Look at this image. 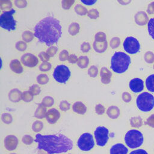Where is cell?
Listing matches in <instances>:
<instances>
[{"mask_svg":"<svg viewBox=\"0 0 154 154\" xmlns=\"http://www.w3.org/2000/svg\"><path fill=\"white\" fill-rule=\"evenodd\" d=\"M143 124V119L140 116H135L130 119V125L132 127L138 128Z\"/></svg>","mask_w":154,"mask_h":154,"instance_id":"cb8c5ba5","label":"cell"},{"mask_svg":"<svg viewBox=\"0 0 154 154\" xmlns=\"http://www.w3.org/2000/svg\"><path fill=\"white\" fill-rule=\"evenodd\" d=\"M57 51H58L57 47L55 46H49V48L47 49L46 53L49 55L50 57H52L56 54Z\"/></svg>","mask_w":154,"mask_h":154,"instance_id":"f5cc1de1","label":"cell"},{"mask_svg":"<svg viewBox=\"0 0 154 154\" xmlns=\"http://www.w3.org/2000/svg\"><path fill=\"white\" fill-rule=\"evenodd\" d=\"M144 60L147 63H153L154 62V54L151 51H147L144 56Z\"/></svg>","mask_w":154,"mask_h":154,"instance_id":"f35d334b","label":"cell"},{"mask_svg":"<svg viewBox=\"0 0 154 154\" xmlns=\"http://www.w3.org/2000/svg\"><path fill=\"white\" fill-rule=\"evenodd\" d=\"M80 49L81 51L84 52V53H86L88 52V51H90V50L91 49V46L90 44L87 42H83L80 47Z\"/></svg>","mask_w":154,"mask_h":154,"instance_id":"816d5d0a","label":"cell"},{"mask_svg":"<svg viewBox=\"0 0 154 154\" xmlns=\"http://www.w3.org/2000/svg\"><path fill=\"white\" fill-rule=\"evenodd\" d=\"M42 103L46 107H51L54 104V99L50 96H46L42 99Z\"/></svg>","mask_w":154,"mask_h":154,"instance_id":"1f68e13d","label":"cell"},{"mask_svg":"<svg viewBox=\"0 0 154 154\" xmlns=\"http://www.w3.org/2000/svg\"><path fill=\"white\" fill-rule=\"evenodd\" d=\"M12 2L9 0H1L0 1V8L2 10H10L12 7Z\"/></svg>","mask_w":154,"mask_h":154,"instance_id":"d6a6232c","label":"cell"},{"mask_svg":"<svg viewBox=\"0 0 154 154\" xmlns=\"http://www.w3.org/2000/svg\"><path fill=\"white\" fill-rule=\"evenodd\" d=\"M87 16L92 19H96L99 16V12L96 8H90L88 10Z\"/></svg>","mask_w":154,"mask_h":154,"instance_id":"74e56055","label":"cell"},{"mask_svg":"<svg viewBox=\"0 0 154 154\" xmlns=\"http://www.w3.org/2000/svg\"><path fill=\"white\" fill-rule=\"evenodd\" d=\"M120 44V39L118 37H112L109 42V45L112 49H116L118 48Z\"/></svg>","mask_w":154,"mask_h":154,"instance_id":"b9f144b4","label":"cell"},{"mask_svg":"<svg viewBox=\"0 0 154 154\" xmlns=\"http://www.w3.org/2000/svg\"><path fill=\"white\" fill-rule=\"evenodd\" d=\"M34 36V33H32L30 31H25L22 34V37L23 40L26 43L31 42L33 40Z\"/></svg>","mask_w":154,"mask_h":154,"instance_id":"f1b7e54d","label":"cell"},{"mask_svg":"<svg viewBox=\"0 0 154 154\" xmlns=\"http://www.w3.org/2000/svg\"><path fill=\"white\" fill-rule=\"evenodd\" d=\"M147 12L150 14L154 13V1L152 2L150 4H149L147 9Z\"/></svg>","mask_w":154,"mask_h":154,"instance_id":"91938a15","label":"cell"},{"mask_svg":"<svg viewBox=\"0 0 154 154\" xmlns=\"http://www.w3.org/2000/svg\"><path fill=\"white\" fill-rule=\"evenodd\" d=\"M16 10L13 8L10 10L4 11L0 16V26L3 29L8 31L16 29V20L13 17Z\"/></svg>","mask_w":154,"mask_h":154,"instance_id":"8992f818","label":"cell"},{"mask_svg":"<svg viewBox=\"0 0 154 154\" xmlns=\"http://www.w3.org/2000/svg\"><path fill=\"white\" fill-rule=\"evenodd\" d=\"M60 109L63 111H66L70 108V103L67 100H62L59 104Z\"/></svg>","mask_w":154,"mask_h":154,"instance_id":"bcb514c9","label":"cell"},{"mask_svg":"<svg viewBox=\"0 0 154 154\" xmlns=\"http://www.w3.org/2000/svg\"><path fill=\"white\" fill-rule=\"evenodd\" d=\"M8 99L14 103L19 102L22 97V93L17 88L11 90L8 93Z\"/></svg>","mask_w":154,"mask_h":154,"instance_id":"ac0fdd59","label":"cell"},{"mask_svg":"<svg viewBox=\"0 0 154 154\" xmlns=\"http://www.w3.org/2000/svg\"><path fill=\"white\" fill-rule=\"evenodd\" d=\"M1 120L2 122L7 125L10 124L13 122V117L9 113H3L1 115Z\"/></svg>","mask_w":154,"mask_h":154,"instance_id":"8d00e7d4","label":"cell"},{"mask_svg":"<svg viewBox=\"0 0 154 154\" xmlns=\"http://www.w3.org/2000/svg\"><path fill=\"white\" fill-rule=\"evenodd\" d=\"M79 29H80L79 24L77 22H72L69 26L68 32L70 35L74 36L79 32Z\"/></svg>","mask_w":154,"mask_h":154,"instance_id":"d4e9b609","label":"cell"},{"mask_svg":"<svg viewBox=\"0 0 154 154\" xmlns=\"http://www.w3.org/2000/svg\"><path fill=\"white\" fill-rule=\"evenodd\" d=\"M147 28L149 35L154 40V17L149 19L147 23Z\"/></svg>","mask_w":154,"mask_h":154,"instance_id":"836d02e7","label":"cell"},{"mask_svg":"<svg viewBox=\"0 0 154 154\" xmlns=\"http://www.w3.org/2000/svg\"><path fill=\"white\" fill-rule=\"evenodd\" d=\"M46 107L44 106L42 103L38 104L37 108H36L34 116L38 119H42L46 117V114L47 112Z\"/></svg>","mask_w":154,"mask_h":154,"instance_id":"7402d4cb","label":"cell"},{"mask_svg":"<svg viewBox=\"0 0 154 154\" xmlns=\"http://www.w3.org/2000/svg\"><path fill=\"white\" fill-rule=\"evenodd\" d=\"M67 154H72V153H67Z\"/></svg>","mask_w":154,"mask_h":154,"instance_id":"03108f58","label":"cell"},{"mask_svg":"<svg viewBox=\"0 0 154 154\" xmlns=\"http://www.w3.org/2000/svg\"><path fill=\"white\" fill-rule=\"evenodd\" d=\"M43 128V123L40 120H35L32 125V130L35 132H40Z\"/></svg>","mask_w":154,"mask_h":154,"instance_id":"f546056e","label":"cell"},{"mask_svg":"<svg viewBox=\"0 0 154 154\" xmlns=\"http://www.w3.org/2000/svg\"><path fill=\"white\" fill-rule=\"evenodd\" d=\"M34 140L32 136L28 134L24 135L22 138V142L26 145H31L33 143Z\"/></svg>","mask_w":154,"mask_h":154,"instance_id":"60d3db41","label":"cell"},{"mask_svg":"<svg viewBox=\"0 0 154 154\" xmlns=\"http://www.w3.org/2000/svg\"><path fill=\"white\" fill-rule=\"evenodd\" d=\"M94 136L98 146L103 147L106 145L109 139V130L104 126H98L94 131Z\"/></svg>","mask_w":154,"mask_h":154,"instance_id":"9c48e42d","label":"cell"},{"mask_svg":"<svg viewBox=\"0 0 154 154\" xmlns=\"http://www.w3.org/2000/svg\"><path fill=\"white\" fill-rule=\"evenodd\" d=\"M67 60H68L69 63H72V64H75V63H77L78 60V58L76 55L71 54V55H69Z\"/></svg>","mask_w":154,"mask_h":154,"instance_id":"6f0895ef","label":"cell"},{"mask_svg":"<svg viewBox=\"0 0 154 154\" xmlns=\"http://www.w3.org/2000/svg\"><path fill=\"white\" fill-rule=\"evenodd\" d=\"M89 64V58L87 56H80L78 58L77 65L81 69H85Z\"/></svg>","mask_w":154,"mask_h":154,"instance_id":"484cf974","label":"cell"},{"mask_svg":"<svg viewBox=\"0 0 154 154\" xmlns=\"http://www.w3.org/2000/svg\"><path fill=\"white\" fill-rule=\"evenodd\" d=\"M123 46L124 50L130 54L137 53L140 49V44L138 40L136 38L131 36L125 38Z\"/></svg>","mask_w":154,"mask_h":154,"instance_id":"30bf717a","label":"cell"},{"mask_svg":"<svg viewBox=\"0 0 154 154\" xmlns=\"http://www.w3.org/2000/svg\"><path fill=\"white\" fill-rule=\"evenodd\" d=\"M122 97L123 100L126 103H128L132 100V96H131V94L128 92H123L122 93Z\"/></svg>","mask_w":154,"mask_h":154,"instance_id":"9f6ffc18","label":"cell"},{"mask_svg":"<svg viewBox=\"0 0 154 154\" xmlns=\"http://www.w3.org/2000/svg\"><path fill=\"white\" fill-rule=\"evenodd\" d=\"M105 112V106L100 104L98 103L95 106V112L98 115H102Z\"/></svg>","mask_w":154,"mask_h":154,"instance_id":"681fc988","label":"cell"},{"mask_svg":"<svg viewBox=\"0 0 154 154\" xmlns=\"http://www.w3.org/2000/svg\"><path fill=\"white\" fill-rule=\"evenodd\" d=\"M52 65L49 62H43L39 66V70L41 72H48L51 69Z\"/></svg>","mask_w":154,"mask_h":154,"instance_id":"f6af8a7d","label":"cell"},{"mask_svg":"<svg viewBox=\"0 0 154 154\" xmlns=\"http://www.w3.org/2000/svg\"><path fill=\"white\" fill-rule=\"evenodd\" d=\"M29 91L32 94L33 96H37L40 93L41 88L37 84H33L29 87Z\"/></svg>","mask_w":154,"mask_h":154,"instance_id":"ab89813d","label":"cell"},{"mask_svg":"<svg viewBox=\"0 0 154 154\" xmlns=\"http://www.w3.org/2000/svg\"><path fill=\"white\" fill-rule=\"evenodd\" d=\"M81 2L83 4H84L85 5H92L94 4H95L96 2V1H93V0H86V1H84V0H81Z\"/></svg>","mask_w":154,"mask_h":154,"instance_id":"94428289","label":"cell"},{"mask_svg":"<svg viewBox=\"0 0 154 154\" xmlns=\"http://www.w3.org/2000/svg\"><path fill=\"white\" fill-rule=\"evenodd\" d=\"M10 69L14 73L17 74H20L23 72V68L21 64V63L19 61V60L17 59H14L11 60L10 63Z\"/></svg>","mask_w":154,"mask_h":154,"instance_id":"d6986e66","label":"cell"},{"mask_svg":"<svg viewBox=\"0 0 154 154\" xmlns=\"http://www.w3.org/2000/svg\"><path fill=\"white\" fill-rule=\"evenodd\" d=\"M34 35L38 42L48 46L58 42L62 34L60 21L53 16H47L40 20L34 26Z\"/></svg>","mask_w":154,"mask_h":154,"instance_id":"6da1fadb","label":"cell"},{"mask_svg":"<svg viewBox=\"0 0 154 154\" xmlns=\"http://www.w3.org/2000/svg\"><path fill=\"white\" fill-rule=\"evenodd\" d=\"M128 149L122 143H117L112 146L109 154H128Z\"/></svg>","mask_w":154,"mask_h":154,"instance_id":"9a60e30c","label":"cell"},{"mask_svg":"<svg viewBox=\"0 0 154 154\" xmlns=\"http://www.w3.org/2000/svg\"><path fill=\"white\" fill-rule=\"evenodd\" d=\"M120 109L119 107L115 105L110 106L106 110L107 116L111 119H116L120 116Z\"/></svg>","mask_w":154,"mask_h":154,"instance_id":"44dd1931","label":"cell"},{"mask_svg":"<svg viewBox=\"0 0 154 154\" xmlns=\"http://www.w3.org/2000/svg\"><path fill=\"white\" fill-rule=\"evenodd\" d=\"M72 109L75 113L83 115L87 111V106L82 102L78 101L73 103L72 106Z\"/></svg>","mask_w":154,"mask_h":154,"instance_id":"ffe728a7","label":"cell"},{"mask_svg":"<svg viewBox=\"0 0 154 154\" xmlns=\"http://www.w3.org/2000/svg\"><path fill=\"white\" fill-rule=\"evenodd\" d=\"M22 63L26 67H34L36 66L38 63V58L31 53H25L21 57Z\"/></svg>","mask_w":154,"mask_h":154,"instance_id":"8fae6325","label":"cell"},{"mask_svg":"<svg viewBox=\"0 0 154 154\" xmlns=\"http://www.w3.org/2000/svg\"><path fill=\"white\" fill-rule=\"evenodd\" d=\"M60 112L56 108H51L47 111L46 119L50 124L55 123L60 118Z\"/></svg>","mask_w":154,"mask_h":154,"instance_id":"5bb4252c","label":"cell"},{"mask_svg":"<svg viewBox=\"0 0 154 154\" xmlns=\"http://www.w3.org/2000/svg\"><path fill=\"white\" fill-rule=\"evenodd\" d=\"M94 41L97 42H104L106 41V36L105 32L99 31L94 35Z\"/></svg>","mask_w":154,"mask_h":154,"instance_id":"e575fe53","label":"cell"},{"mask_svg":"<svg viewBox=\"0 0 154 154\" xmlns=\"http://www.w3.org/2000/svg\"><path fill=\"white\" fill-rule=\"evenodd\" d=\"M146 86L149 91L154 92V74L149 75L146 80Z\"/></svg>","mask_w":154,"mask_h":154,"instance_id":"4316f807","label":"cell"},{"mask_svg":"<svg viewBox=\"0 0 154 154\" xmlns=\"http://www.w3.org/2000/svg\"><path fill=\"white\" fill-rule=\"evenodd\" d=\"M144 141L143 134L138 130L131 129L125 135V142L128 147L135 149L140 147Z\"/></svg>","mask_w":154,"mask_h":154,"instance_id":"277c9868","label":"cell"},{"mask_svg":"<svg viewBox=\"0 0 154 154\" xmlns=\"http://www.w3.org/2000/svg\"><path fill=\"white\" fill-rule=\"evenodd\" d=\"M93 48L97 53H103L108 48V43L107 41H105L104 42H94L93 43Z\"/></svg>","mask_w":154,"mask_h":154,"instance_id":"603a6c76","label":"cell"},{"mask_svg":"<svg viewBox=\"0 0 154 154\" xmlns=\"http://www.w3.org/2000/svg\"><path fill=\"white\" fill-rule=\"evenodd\" d=\"M74 0H63L61 1L62 8L64 10H69L74 4Z\"/></svg>","mask_w":154,"mask_h":154,"instance_id":"7dc6e473","label":"cell"},{"mask_svg":"<svg viewBox=\"0 0 154 154\" xmlns=\"http://www.w3.org/2000/svg\"><path fill=\"white\" fill-rule=\"evenodd\" d=\"M19 144L17 137L14 135H8L4 140V146L8 151L14 150Z\"/></svg>","mask_w":154,"mask_h":154,"instance_id":"7c38bea8","label":"cell"},{"mask_svg":"<svg viewBox=\"0 0 154 154\" xmlns=\"http://www.w3.org/2000/svg\"><path fill=\"white\" fill-rule=\"evenodd\" d=\"M129 87L132 92L135 93H139L144 89V82L141 79L135 78L129 81Z\"/></svg>","mask_w":154,"mask_h":154,"instance_id":"4fadbf2b","label":"cell"},{"mask_svg":"<svg viewBox=\"0 0 154 154\" xmlns=\"http://www.w3.org/2000/svg\"><path fill=\"white\" fill-rule=\"evenodd\" d=\"M37 82L41 85L46 84L49 82V77L46 74L42 73L37 76Z\"/></svg>","mask_w":154,"mask_h":154,"instance_id":"4dcf8cb0","label":"cell"},{"mask_svg":"<svg viewBox=\"0 0 154 154\" xmlns=\"http://www.w3.org/2000/svg\"><path fill=\"white\" fill-rule=\"evenodd\" d=\"M38 57L42 62H48L50 60L49 55L46 52H41L38 54Z\"/></svg>","mask_w":154,"mask_h":154,"instance_id":"db71d44e","label":"cell"},{"mask_svg":"<svg viewBox=\"0 0 154 154\" xmlns=\"http://www.w3.org/2000/svg\"><path fill=\"white\" fill-rule=\"evenodd\" d=\"M88 74L91 78H95L97 76L98 74V69L97 67L94 66H91L89 69H88Z\"/></svg>","mask_w":154,"mask_h":154,"instance_id":"7bdbcfd3","label":"cell"},{"mask_svg":"<svg viewBox=\"0 0 154 154\" xmlns=\"http://www.w3.org/2000/svg\"><path fill=\"white\" fill-rule=\"evenodd\" d=\"M34 141L37 143V149L43 150L49 154L66 153L72 149V140L63 134L42 135L37 134Z\"/></svg>","mask_w":154,"mask_h":154,"instance_id":"7a4b0ae2","label":"cell"},{"mask_svg":"<svg viewBox=\"0 0 154 154\" xmlns=\"http://www.w3.org/2000/svg\"><path fill=\"white\" fill-rule=\"evenodd\" d=\"M131 63V58L123 52H116L111 60V69L117 73L125 72Z\"/></svg>","mask_w":154,"mask_h":154,"instance_id":"3957f363","label":"cell"},{"mask_svg":"<svg viewBox=\"0 0 154 154\" xmlns=\"http://www.w3.org/2000/svg\"><path fill=\"white\" fill-rule=\"evenodd\" d=\"M136 103L140 111L149 112L154 107V96L148 92H143L137 96Z\"/></svg>","mask_w":154,"mask_h":154,"instance_id":"5b68a950","label":"cell"},{"mask_svg":"<svg viewBox=\"0 0 154 154\" xmlns=\"http://www.w3.org/2000/svg\"><path fill=\"white\" fill-rule=\"evenodd\" d=\"M74 10L77 14H78L79 16H82L86 15L88 12L87 8L85 7H84V5L79 4H76L75 6Z\"/></svg>","mask_w":154,"mask_h":154,"instance_id":"83f0119b","label":"cell"},{"mask_svg":"<svg viewBox=\"0 0 154 154\" xmlns=\"http://www.w3.org/2000/svg\"><path fill=\"white\" fill-rule=\"evenodd\" d=\"M38 154H49L43 150H39V152H38Z\"/></svg>","mask_w":154,"mask_h":154,"instance_id":"6125c7cd","label":"cell"},{"mask_svg":"<svg viewBox=\"0 0 154 154\" xmlns=\"http://www.w3.org/2000/svg\"><path fill=\"white\" fill-rule=\"evenodd\" d=\"M33 96L32 94L29 90H26L22 93V99L25 102H30L33 100Z\"/></svg>","mask_w":154,"mask_h":154,"instance_id":"d590c367","label":"cell"},{"mask_svg":"<svg viewBox=\"0 0 154 154\" xmlns=\"http://www.w3.org/2000/svg\"><path fill=\"white\" fill-rule=\"evenodd\" d=\"M78 148L84 152L91 150L94 146V141L93 135L88 132L82 134L78 140Z\"/></svg>","mask_w":154,"mask_h":154,"instance_id":"ba28073f","label":"cell"},{"mask_svg":"<svg viewBox=\"0 0 154 154\" xmlns=\"http://www.w3.org/2000/svg\"><path fill=\"white\" fill-rule=\"evenodd\" d=\"M129 154H148V153L144 149H137L131 152Z\"/></svg>","mask_w":154,"mask_h":154,"instance_id":"680465c9","label":"cell"},{"mask_svg":"<svg viewBox=\"0 0 154 154\" xmlns=\"http://www.w3.org/2000/svg\"><path fill=\"white\" fill-rule=\"evenodd\" d=\"M153 69H154V64H153Z\"/></svg>","mask_w":154,"mask_h":154,"instance_id":"e7e4bbea","label":"cell"},{"mask_svg":"<svg viewBox=\"0 0 154 154\" xmlns=\"http://www.w3.org/2000/svg\"><path fill=\"white\" fill-rule=\"evenodd\" d=\"M69 57V52L67 50H63L60 52L59 54V60L61 61H64L68 60V58Z\"/></svg>","mask_w":154,"mask_h":154,"instance_id":"f907efd6","label":"cell"},{"mask_svg":"<svg viewBox=\"0 0 154 154\" xmlns=\"http://www.w3.org/2000/svg\"><path fill=\"white\" fill-rule=\"evenodd\" d=\"M10 154H17L16 153H14V152H12V153H10Z\"/></svg>","mask_w":154,"mask_h":154,"instance_id":"be15d7a7","label":"cell"},{"mask_svg":"<svg viewBox=\"0 0 154 154\" xmlns=\"http://www.w3.org/2000/svg\"><path fill=\"white\" fill-rule=\"evenodd\" d=\"M135 23L140 26L146 25L149 20L147 14L144 11H138L134 16Z\"/></svg>","mask_w":154,"mask_h":154,"instance_id":"e0dca14e","label":"cell"},{"mask_svg":"<svg viewBox=\"0 0 154 154\" xmlns=\"http://www.w3.org/2000/svg\"><path fill=\"white\" fill-rule=\"evenodd\" d=\"M15 47L16 49L19 51L23 52L25 51L27 48V45L25 42L23 41H18L16 42L15 45Z\"/></svg>","mask_w":154,"mask_h":154,"instance_id":"ee69618b","label":"cell"},{"mask_svg":"<svg viewBox=\"0 0 154 154\" xmlns=\"http://www.w3.org/2000/svg\"><path fill=\"white\" fill-rule=\"evenodd\" d=\"M144 124L152 128H154V114L150 115L144 122Z\"/></svg>","mask_w":154,"mask_h":154,"instance_id":"11a10c76","label":"cell"},{"mask_svg":"<svg viewBox=\"0 0 154 154\" xmlns=\"http://www.w3.org/2000/svg\"><path fill=\"white\" fill-rule=\"evenodd\" d=\"M112 73L105 67L101 68L100 70V76L101 82L104 84H108L111 81Z\"/></svg>","mask_w":154,"mask_h":154,"instance_id":"2e32d148","label":"cell"},{"mask_svg":"<svg viewBox=\"0 0 154 154\" xmlns=\"http://www.w3.org/2000/svg\"><path fill=\"white\" fill-rule=\"evenodd\" d=\"M71 72L69 67L64 64L56 66L53 72V77L59 83H66L69 79Z\"/></svg>","mask_w":154,"mask_h":154,"instance_id":"52a82bcc","label":"cell"},{"mask_svg":"<svg viewBox=\"0 0 154 154\" xmlns=\"http://www.w3.org/2000/svg\"><path fill=\"white\" fill-rule=\"evenodd\" d=\"M14 4L16 7L19 8H23L27 5V1L26 0H14Z\"/></svg>","mask_w":154,"mask_h":154,"instance_id":"c3c4849f","label":"cell"}]
</instances>
